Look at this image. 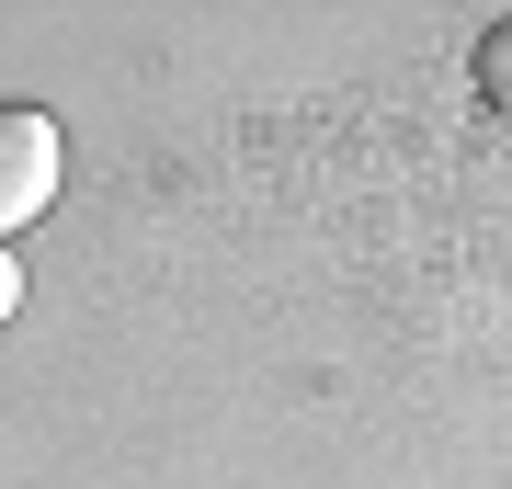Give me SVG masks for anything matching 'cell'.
<instances>
[{
	"mask_svg": "<svg viewBox=\"0 0 512 489\" xmlns=\"http://www.w3.org/2000/svg\"><path fill=\"white\" fill-rule=\"evenodd\" d=\"M12 308H23V262L0 251V319H12Z\"/></svg>",
	"mask_w": 512,
	"mask_h": 489,
	"instance_id": "3",
	"label": "cell"
},
{
	"mask_svg": "<svg viewBox=\"0 0 512 489\" xmlns=\"http://www.w3.org/2000/svg\"><path fill=\"white\" fill-rule=\"evenodd\" d=\"M57 182H69V126L46 103H0V251L57 205Z\"/></svg>",
	"mask_w": 512,
	"mask_h": 489,
	"instance_id": "1",
	"label": "cell"
},
{
	"mask_svg": "<svg viewBox=\"0 0 512 489\" xmlns=\"http://www.w3.org/2000/svg\"><path fill=\"white\" fill-rule=\"evenodd\" d=\"M467 69H478V103H490L501 126H512V12L490 23V35H478V57H467Z\"/></svg>",
	"mask_w": 512,
	"mask_h": 489,
	"instance_id": "2",
	"label": "cell"
}]
</instances>
